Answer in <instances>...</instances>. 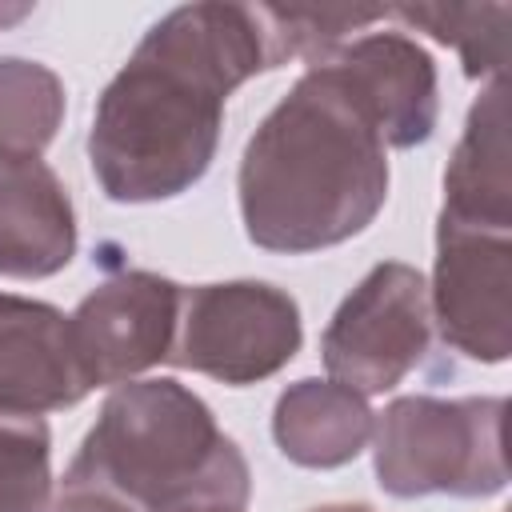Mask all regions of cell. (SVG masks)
<instances>
[{"label":"cell","instance_id":"cell-1","mask_svg":"<svg viewBox=\"0 0 512 512\" xmlns=\"http://www.w3.org/2000/svg\"><path fill=\"white\" fill-rule=\"evenodd\" d=\"M260 4H180L160 16L96 100L88 164L116 204L188 192L216 160L228 96L268 72Z\"/></svg>","mask_w":512,"mask_h":512},{"label":"cell","instance_id":"cell-2","mask_svg":"<svg viewBox=\"0 0 512 512\" xmlns=\"http://www.w3.org/2000/svg\"><path fill=\"white\" fill-rule=\"evenodd\" d=\"M244 232L264 252L304 256L364 232L388 200V148L364 100L316 60L260 120L240 160Z\"/></svg>","mask_w":512,"mask_h":512},{"label":"cell","instance_id":"cell-3","mask_svg":"<svg viewBox=\"0 0 512 512\" xmlns=\"http://www.w3.org/2000/svg\"><path fill=\"white\" fill-rule=\"evenodd\" d=\"M68 476L96 480L140 512L192 504L248 508L252 472L212 408L180 380H128L108 392Z\"/></svg>","mask_w":512,"mask_h":512},{"label":"cell","instance_id":"cell-4","mask_svg":"<svg viewBox=\"0 0 512 512\" xmlns=\"http://www.w3.org/2000/svg\"><path fill=\"white\" fill-rule=\"evenodd\" d=\"M504 396H400L376 432V480L396 500L416 496H492L508 484Z\"/></svg>","mask_w":512,"mask_h":512},{"label":"cell","instance_id":"cell-5","mask_svg":"<svg viewBox=\"0 0 512 512\" xmlns=\"http://www.w3.org/2000/svg\"><path fill=\"white\" fill-rule=\"evenodd\" d=\"M304 340L296 300L264 280L196 284L180 296L168 364L244 388L276 376Z\"/></svg>","mask_w":512,"mask_h":512},{"label":"cell","instance_id":"cell-6","mask_svg":"<svg viewBox=\"0 0 512 512\" xmlns=\"http://www.w3.org/2000/svg\"><path fill=\"white\" fill-rule=\"evenodd\" d=\"M432 312L420 268L384 260L336 308L320 352L336 384L380 396L396 388L428 352Z\"/></svg>","mask_w":512,"mask_h":512},{"label":"cell","instance_id":"cell-7","mask_svg":"<svg viewBox=\"0 0 512 512\" xmlns=\"http://www.w3.org/2000/svg\"><path fill=\"white\" fill-rule=\"evenodd\" d=\"M428 312L448 348L500 364L512 352V232L436 224Z\"/></svg>","mask_w":512,"mask_h":512},{"label":"cell","instance_id":"cell-8","mask_svg":"<svg viewBox=\"0 0 512 512\" xmlns=\"http://www.w3.org/2000/svg\"><path fill=\"white\" fill-rule=\"evenodd\" d=\"M180 296L184 284L144 268H124L100 280L68 316L88 384H128L132 376L168 364Z\"/></svg>","mask_w":512,"mask_h":512},{"label":"cell","instance_id":"cell-9","mask_svg":"<svg viewBox=\"0 0 512 512\" xmlns=\"http://www.w3.org/2000/svg\"><path fill=\"white\" fill-rule=\"evenodd\" d=\"M320 60H328L364 100L384 148H416L432 136L440 116L436 64L412 36L360 32Z\"/></svg>","mask_w":512,"mask_h":512},{"label":"cell","instance_id":"cell-10","mask_svg":"<svg viewBox=\"0 0 512 512\" xmlns=\"http://www.w3.org/2000/svg\"><path fill=\"white\" fill-rule=\"evenodd\" d=\"M92 392L60 308L0 292V412L40 416Z\"/></svg>","mask_w":512,"mask_h":512},{"label":"cell","instance_id":"cell-11","mask_svg":"<svg viewBox=\"0 0 512 512\" xmlns=\"http://www.w3.org/2000/svg\"><path fill=\"white\" fill-rule=\"evenodd\" d=\"M76 256V216L40 156L0 152V276L44 280Z\"/></svg>","mask_w":512,"mask_h":512},{"label":"cell","instance_id":"cell-12","mask_svg":"<svg viewBox=\"0 0 512 512\" xmlns=\"http://www.w3.org/2000/svg\"><path fill=\"white\" fill-rule=\"evenodd\" d=\"M440 220L512 232V168H508V84L496 76L472 104L464 136L444 172Z\"/></svg>","mask_w":512,"mask_h":512},{"label":"cell","instance_id":"cell-13","mask_svg":"<svg viewBox=\"0 0 512 512\" xmlns=\"http://www.w3.org/2000/svg\"><path fill=\"white\" fill-rule=\"evenodd\" d=\"M376 416L368 400L336 380L304 376L288 384L272 408L276 448L300 468H340L364 452Z\"/></svg>","mask_w":512,"mask_h":512},{"label":"cell","instance_id":"cell-14","mask_svg":"<svg viewBox=\"0 0 512 512\" xmlns=\"http://www.w3.org/2000/svg\"><path fill=\"white\" fill-rule=\"evenodd\" d=\"M64 124V80L36 60H0V152L40 156Z\"/></svg>","mask_w":512,"mask_h":512},{"label":"cell","instance_id":"cell-15","mask_svg":"<svg viewBox=\"0 0 512 512\" xmlns=\"http://www.w3.org/2000/svg\"><path fill=\"white\" fill-rule=\"evenodd\" d=\"M388 16L452 44L464 60V76L472 80L504 72V36L512 20L508 4H400L388 8Z\"/></svg>","mask_w":512,"mask_h":512},{"label":"cell","instance_id":"cell-16","mask_svg":"<svg viewBox=\"0 0 512 512\" xmlns=\"http://www.w3.org/2000/svg\"><path fill=\"white\" fill-rule=\"evenodd\" d=\"M52 432L40 416L0 412V512H48Z\"/></svg>","mask_w":512,"mask_h":512},{"label":"cell","instance_id":"cell-17","mask_svg":"<svg viewBox=\"0 0 512 512\" xmlns=\"http://www.w3.org/2000/svg\"><path fill=\"white\" fill-rule=\"evenodd\" d=\"M48 512H140V508L132 500L116 496L112 488L96 484V480H80V476L64 472V488L48 504Z\"/></svg>","mask_w":512,"mask_h":512},{"label":"cell","instance_id":"cell-18","mask_svg":"<svg viewBox=\"0 0 512 512\" xmlns=\"http://www.w3.org/2000/svg\"><path fill=\"white\" fill-rule=\"evenodd\" d=\"M312 512H372V508L368 504H320Z\"/></svg>","mask_w":512,"mask_h":512},{"label":"cell","instance_id":"cell-19","mask_svg":"<svg viewBox=\"0 0 512 512\" xmlns=\"http://www.w3.org/2000/svg\"><path fill=\"white\" fill-rule=\"evenodd\" d=\"M32 8L28 4H16V8H0V24H12V20H20V16H28Z\"/></svg>","mask_w":512,"mask_h":512},{"label":"cell","instance_id":"cell-20","mask_svg":"<svg viewBox=\"0 0 512 512\" xmlns=\"http://www.w3.org/2000/svg\"><path fill=\"white\" fill-rule=\"evenodd\" d=\"M180 512H244V508H232V504H192V508H180Z\"/></svg>","mask_w":512,"mask_h":512}]
</instances>
